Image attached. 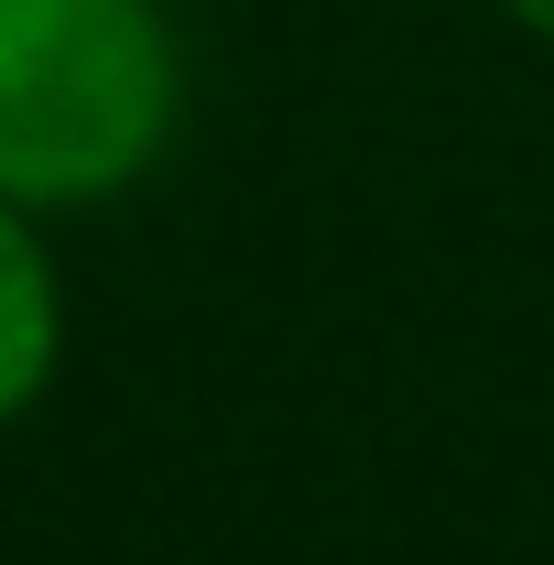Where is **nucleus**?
Wrapping results in <instances>:
<instances>
[{
    "mask_svg": "<svg viewBox=\"0 0 554 565\" xmlns=\"http://www.w3.org/2000/svg\"><path fill=\"white\" fill-rule=\"evenodd\" d=\"M185 131V33L163 0H0V196L98 217Z\"/></svg>",
    "mask_w": 554,
    "mask_h": 565,
    "instance_id": "obj_1",
    "label": "nucleus"
},
{
    "mask_svg": "<svg viewBox=\"0 0 554 565\" xmlns=\"http://www.w3.org/2000/svg\"><path fill=\"white\" fill-rule=\"evenodd\" d=\"M66 370V273H55V217L0 196V424H22Z\"/></svg>",
    "mask_w": 554,
    "mask_h": 565,
    "instance_id": "obj_2",
    "label": "nucleus"
},
{
    "mask_svg": "<svg viewBox=\"0 0 554 565\" xmlns=\"http://www.w3.org/2000/svg\"><path fill=\"white\" fill-rule=\"evenodd\" d=\"M500 22H511L522 44H544V55H554V0H500Z\"/></svg>",
    "mask_w": 554,
    "mask_h": 565,
    "instance_id": "obj_3",
    "label": "nucleus"
}]
</instances>
